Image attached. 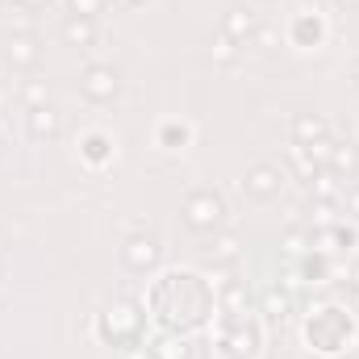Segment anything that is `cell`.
Masks as SVG:
<instances>
[{"mask_svg":"<svg viewBox=\"0 0 359 359\" xmlns=\"http://www.w3.org/2000/svg\"><path fill=\"white\" fill-rule=\"evenodd\" d=\"M113 4H121V8H134V4H142V0H113Z\"/></svg>","mask_w":359,"mask_h":359,"instance_id":"37","label":"cell"},{"mask_svg":"<svg viewBox=\"0 0 359 359\" xmlns=\"http://www.w3.org/2000/svg\"><path fill=\"white\" fill-rule=\"evenodd\" d=\"M147 322H151V313H147L142 301H113L96 313L92 334L104 347H113V355H117V351H130V347L147 343Z\"/></svg>","mask_w":359,"mask_h":359,"instance_id":"3","label":"cell"},{"mask_svg":"<svg viewBox=\"0 0 359 359\" xmlns=\"http://www.w3.org/2000/svg\"><path fill=\"white\" fill-rule=\"evenodd\" d=\"M0 55H4V63H8L13 72L29 76V72H38V63H42V38L29 34V29H13V34H4Z\"/></svg>","mask_w":359,"mask_h":359,"instance_id":"11","label":"cell"},{"mask_svg":"<svg viewBox=\"0 0 359 359\" xmlns=\"http://www.w3.org/2000/svg\"><path fill=\"white\" fill-rule=\"evenodd\" d=\"M280 163H284V168H292V172H297V180H305V184H309V180H313V172H318V163L309 159V151H305V147H297V142L288 147V155H284Z\"/></svg>","mask_w":359,"mask_h":359,"instance_id":"26","label":"cell"},{"mask_svg":"<svg viewBox=\"0 0 359 359\" xmlns=\"http://www.w3.org/2000/svg\"><path fill=\"white\" fill-rule=\"evenodd\" d=\"M59 38L67 42V46H76V50H92L96 46V21L92 17H63V25H59Z\"/></svg>","mask_w":359,"mask_h":359,"instance_id":"20","label":"cell"},{"mask_svg":"<svg viewBox=\"0 0 359 359\" xmlns=\"http://www.w3.org/2000/svg\"><path fill=\"white\" fill-rule=\"evenodd\" d=\"M67 13H72V17H92V21H96V17L104 13V0H67Z\"/></svg>","mask_w":359,"mask_h":359,"instance_id":"29","label":"cell"},{"mask_svg":"<svg viewBox=\"0 0 359 359\" xmlns=\"http://www.w3.org/2000/svg\"><path fill=\"white\" fill-rule=\"evenodd\" d=\"M347 309L359 318V288H347Z\"/></svg>","mask_w":359,"mask_h":359,"instance_id":"34","label":"cell"},{"mask_svg":"<svg viewBox=\"0 0 359 359\" xmlns=\"http://www.w3.org/2000/svg\"><path fill=\"white\" fill-rule=\"evenodd\" d=\"M351 76H355V84H359V59H355V72H351Z\"/></svg>","mask_w":359,"mask_h":359,"instance_id":"38","label":"cell"},{"mask_svg":"<svg viewBox=\"0 0 359 359\" xmlns=\"http://www.w3.org/2000/svg\"><path fill=\"white\" fill-rule=\"evenodd\" d=\"M347 288H359V259L347 268Z\"/></svg>","mask_w":359,"mask_h":359,"instance_id":"35","label":"cell"},{"mask_svg":"<svg viewBox=\"0 0 359 359\" xmlns=\"http://www.w3.org/2000/svg\"><path fill=\"white\" fill-rule=\"evenodd\" d=\"M334 8H343V13H355L359 0H334Z\"/></svg>","mask_w":359,"mask_h":359,"instance_id":"36","label":"cell"},{"mask_svg":"<svg viewBox=\"0 0 359 359\" xmlns=\"http://www.w3.org/2000/svg\"><path fill=\"white\" fill-rule=\"evenodd\" d=\"M0 4H4V0H0Z\"/></svg>","mask_w":359,"mask_h":359,"instance_id":"41","label":"cell"},{"mask_svg":"<svg viewBox=\"0 0 359 359\" xmlns=\"http://www.w3.org/2000/svg\"><path fill=\"white\" fill-rule=\"evenodd\" d=\"M301 334H305V347L313 355H326V359H339L355 347L359 339V326H355V313L347 305H318L313 313H305L301 322Z\"/></svg>","mask_w":359,"mask_h":359,"instance_id":"2","label":"cell"},{"mask_svg":"<svg viewBox=\"0 0 359 359\" xmlns=\"http://www.w3.org/2000/svg\"><path fill=\"white\" fill-rule=\"evenodd\" d=\"M326 38H330V21L318 8H297L284 25V42L297 46V50H322Z\"/></svg>","mask_w":359,"mask_h":359,"instance_id":"7","label":"cell"},{"mask_svg":"<svg viewBox=\"0 0 359 359\" xmlns=\"http://www.w3.org/2000/svg\"><path fill=\"white\" fill-rule=\"evenodd\" d=\"M25 130H29V138L34 142H59L63 138V113H59V104L50 100V104H38V109H25Z\"/></svg>","mask_w":359,"mask_h":359,"instance_id":"13","label":"cell"},{"mask_svg":"<svg viewBox=\"0 0 359 359\" xmlns=\"http://www.w3.org/2000/svg\"><path fill=\"white\" fill-rule=\"evenodd\" d=\"M201 259H205L213 271H234L238 259H243V234H238V230H226V226L213 230V234H205Z\"/></svg>","mask_w":359,"mask_h":359,"instance_id":"9","label":"cell"},{"mask_svg":"<svg viewBox=\"0 0 359 359\" xmlns=\"http://www.w3.org/2000/svg\"><path fill=\"white\" fill-rule=\"evenodd\" d=\"M288 138H292L297 147H313V142L330 138V121H326L322 113H297L292 126H288Z\"/></svg>","mask_w":359,"mask_h":359,"instance_id":"17","label":"cell"},{"mask_svg":"<svg viewBox=\"0 0 359 359\" xmlns=\"http://www.w3.org/2000/svg\"><path fill=\"white\" fill-rule=\"evenodd\" d=\"M259 313L268 318L271 330H284V326L292 322V313H297V301H292V288H288V280H280V284L264 288V297H259Z\"/></svg>","mask_w":359,"mask_h":359,"instance_id":"12","label":"cell"},{"mask_svg":"<svg viewBox=\"0 0 359 359\" xmlns=\"http://www.w3.org/2000/svg\"><path fill=\"white\" fill-rule=\"evenodd\" d=\"M339 205H343V209H347L351 217H359V180H355V184H347V188H343V201H339Z\"/></svg>","mask_w":359,"mask_h":359,"instance_id":"31","label":"cell"},{"mask_svg":"<svg viewBox=\"0 0 359 359\" xmlns=\"http://www.w3.org/2000/svg\"><path fill=\"white\" fill-rule=\"evenodd\" d=\"M0 271H4V264H0Z\"/></svg>","mask_w":359,"mask_h":359,"instance_id":"39","label":"cell"},{"mask_svg":"<svg viewBox=\"0 0 359 359\" xmlns=\"http://www.w3.org/2000/svg\"><path fill=\"white\" fill-rule=\"evenodd\" d=\"M147 313L159 330H176V334H192L205 330L213 322L217 309V292L201 271L188 268H168L159 271V280H151L147 288Z\"/></svg>","mask_w":359,"mask_h":359,"instance_id":"1","label":"cell"},{"mask_svg":"<svg viewBox=\"0 0 359 359\" xmlns=\"http://www.w3.org/2000/svg\"><path fill=\"white\" fill-rule=\"evenodd\" d=\"M80 96L88 104H113L121 96V72L113 63H88L80 72Z\"/></svg>","mask_w":359,"mask_h":359,"instance_id":"8","label":"cell"},{"mask_svg":"<svg viewBox=\"0 0 359 359\" xmlns=\"http://www.w3.org/2000/svg\"><path fill=\"white\" fill-rule=\"evenodd\" d=\"M305 188H309V201H326V205H339V201H343V188H347V184L334 176L330 168H318V172H313V180H309Z\"/></svg>","mask_w":359,"mask_h":359,"instance_id":"22","label":"cell"},{"mask_svg":"<svg viewBox=\"0 0 359 359\" xmlns=\"http://www.w3.org/2000/svg\"><path fill=\"white\" fill-rule=\"evenodd\" d=\"M55 0H21V8H29V13H42V8H50Z\"/></svg>","mask_w":359,"mask_h":359,"instance_id":"33","label":"cell"},{"mask_svg":"<svg viewBox=\"0 0 359 359\" xmlns=\"http://www.w3.org/2000/svg\"><path fill=\"white\" fill-rule=\"evenodd\" d=\"M330 172L339 180H355L359 176V147L355 142H339L330 155Z\"/></svg>","mask_w":359,"mask_h":359,"instance_id":"23","label":"cell"},{"mask_svg":"<svg viewBox=\"0 0 359 359\" xmlns=\"http://www.w3.org/2000/svg\"><path fill=\"white\" fill-rule=\"evenodd\" d=\"M259 13L255 8H247V4H230L226 13H222V34H230L238 46H251L255 42V34H259Z\"/></svg>","mask_w":359,"mask_h":359,"instance_id":"15","label":"cell"},{"mask_svg":"<svg viewBox=\"0 0 359 359\" xmlns=\"http://www.w3.org/2000/svg\"><path fill=\"white\" fill-rule=\"evenodd\" d=\"M284 188H288V168H284L280 159H259V163H251L247 176H243V192H247L251 201H259V205L280 201Z\"/></svg>","mask_w":359,"mask_h":359,"instance_id":"6","label":"cell"},{"mask_svg":"<svg viewBox=\"0 0 359 359\" xmlns=\"http://www.w3.org/2000/svg\"><path fill=\"white\" fill-rule=\"evenodd\" d=\"M297 280H305V284H330L334 280V264H330V251H305L301 259H297Z\"/></svg>","mask_w":359,"mask_h":359,"instance_id":"19","label":"cell"},{"mask_svg":"<svg viewBox=\"0 0 359 359\" xmlns=\"http://www.w3.org/2000/svg\"><path fill=\"white\" fill-rule=\"evenodd\" d=\"M251 46H259V50H280V29L259 25V34H255V42H251Z\"/></svg>","mask_w":359,"mask_h":359,"instance_id":"30","label":"cell"},{"mask_svg":"<svg viewBox=\"0 0 359 359\" xmlns=\"http://www.w3.org/2000/svg\"><path fill=\"white\" fill-rule=\"evenodd\" d=\"M217 309H226V313H255L251 280H243V276H226L222 288H217Z\"/></svg>","mask_w":359,"mask_h":359,"instance_id":"16","label":"cell"},{"mask_svg":"<svg viewBox=\"0 0 359 359\" xmlns=\"http://www.w3.org/2000/svg\"><path fill=\"white\" fill-rule=\"evenodd\" d=\"M159 264H163V243H159L155 234L138 230V234H130V238L121 243V268L126 271L147 276V271H155Z\"/></svg>","mask_w":359,"mask_h":359,"instance_id":"10","label":"cell"},{"mask_svg":"<svg viewBox=\"0 0 359 359\" xmlns=\"http://www.w3.org/2000/svg\"><path fill=\"white\" fill-rule=\"evenodd\" d=\"M147 351H151V359H192V343H188V334L159 330V334H147Z\"/></svg>","mask_w":359,"mask_h":359,"instance_id":"18","label":"cell"},{"mask_svg":"<svg viewBox=\"0 0 359 359\" xmlns=\"http://www.w3.org/2000/svg\"><path fill=\"white\" fill-rule=\"evenodd\" d=\"M117 359H151V351H147V343H142V347H130V351H117Z\"/></svg>","mask_w":359,"mask_h":359,"instance_id":"32","label":"cell"},{"mask_svg":"<svg viewBox=\"0 0 359 359\" xmlns=\"http://www.w3.org/2000/svg\"><path fill=\"white\" fill-rule=\"evenodd\" d=\"M213 343L226 359H259L264 355V322L255 313H213Z\"/></svg>","mask_w":359,"mask_h":359,"instance_id":"4","label":"cell"},{"mask_svg":"<svg viewBox=\"0 0 359 359\" xmlns=\"http://www.w3.org/2000/svg\"><path fill=\"white\" fill-rule=\"evenodd\" d=\"M209 59H213L217 67H234V63L243 59V46H238L230 34H222V29H217V34L209 38Z\"/></svg>","mask_w":359,"mask_h":359,"instance_id":"24","label":"cell"},{"mask_svg":"<svg viewBox=\"0 0 359 359\" xmlns=\"http://www.w3.org/2000/svg\"><path fill=\"white\" fill-rule=\"evenodd\" d=\"M113 159H117V138L109 130H84L80 134V163H88L92 172H100Z\"/></svg>","mask_w":359,"mask_h":359,"instance_id":"14","label":"cell"},{"mask_svg":"<svg viewBox=\"0 0 359 359\" xmlns=\"http://www.w3.org/2000/svg\"><path fill=\"white\" fill-rule=\"evenodd\" d=\"M280 251H284L288 259H301L305 251H313V230H309V226H288V230L280 234Z\"/></svg>","mask_w":359,"mask_h":359,"instance_id":"25","label":"cell"},{"mask_svg":"<svg viewBox=\"0 0 359 359\" xmlns=\"http://www.w3.org/2000/svg\"><path fill=\"white\" fill-rule=\"evenodd\" d=\"M21 104H25V109L50 104V84H46V80H25V84H21Z\"/></svg>","mask_w":359,"mask_h":359,"instance_id":"27","label":"cell"},{"mask_svg":"<svg viewBox=\"0 0 359 359\" xmlns=\"http://www.w3.org/2000/svg\"><path fill=\"white\" fill-rule=\"evenodd\" d=\"M334 147H339V138H322V142H313V147H305V151H309V159H313L318 168H330Z\"/></svg>","mask_w":359,"mask_h":359,"instance_id":"28","label":"cell"},{"mask_svg":"<svg viewBox=\"0 0 359 359\" xmlns=\"http://www.w3.org/2000/svg\"><path fill=\"white\" fill-rule=\"evenodd\" d=\"M180 217H184V226H188L192 234H213V230L226 226V217H230V201H226L222 188L201 184V188H188V192H184V201H180Z\"/></svg>","mask_w":359,"mask_h":359,"instance_id":"5","label":"cell"},{"mask_svg":"<svg viewBox=\"0 0 359 359\" xmlns=\"http://www.w3.org/2000/svg\"><path fill=\"white\" fill-rule=\"evenodd\" d=\"M17 4H21V0H17Z\"/></svg>","mask_w":359,"mask_h":359,"instance_id":"40","label":"cell"},{"mask_svg":"<svg viewBox=\"0 0 359 359\" xmlns=\"http://www.w3.org/2000/svg\"><path fill=\"white\" fill-rule=\"evenodd\" d=\"M155 147L159 151H188L192 147V126L188 121H180V117H168V121H159V130H155Z\"/></svg>","mask_w":359,"mask_h":359,"instance_id":"21","label":"cell"}]
</instances>
